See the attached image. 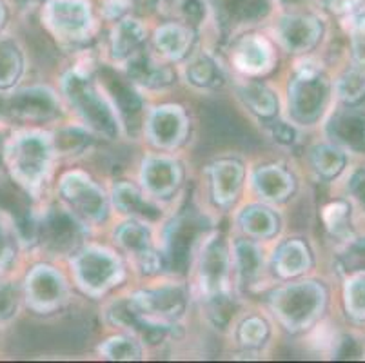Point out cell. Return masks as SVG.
<instances>
[{
  "instance_id": "1",
  "label": "cell",
  "mask_w": 365,
  "mask_h": 363,
  "mask_svg": "<svg viewBox=\"0 0 365 363\" xmlns=\"http://www.w3.org/2000/svg\"><path fill=\"white\" fill-rule=\"evenodd\" d=\"M9 156H11L13 169H16L19 176L33 182L42 171V168H38L42 158L46 162V148L41 144V140L26 136L13 144Z\"/></svg>"
},
{
  "instance_id": "2",
  "label": "cell",
  "mask_w": 365,
  "mask_h": 363,
  "mask_svg": "<svg viewBox=\"0 0 365 363\" xmlns=\"http://www.w3.org/2000/svg\"><path fill=\"white\" fill-rule=\"evenodd\" d=\"M334 138L354 151H365V113L345 109L331 122Z\"/></svg>"
},
{
  "instance_id": "3",
  "label": "cell",
  "mask_w": 365,
  "mask_h": 363,
  "mask_svg": "<svg viewBox=\"0 0 365 363\" xmlns=\"http://www.w3.org/2000/svg\"><path fill=\"white\" fill-rule=\"evenodd\" d=\"M53 98L48 93L26 91L16 95L13 100V113L24 118H48L55 111Z\"/></svg>"
},
{
  "instance_id": "4",
  "label": "cell",
  "mask_w": 365,
  "mask_h": 363,
  "mask_svg": "<svg viewBox=\"0 0 365 363\" xmlns=\"http://www.w3.org/2000/svg\"><path fill=\"white\" fill-rule=\"evenodd\" d=\"M144 304H148L149 311L158 312L164 316H175L178 315L177 311L182 309V295L180 291H162L148 295L144 300Z\"/></svg>"
},
{
  "instance_id": "5",
  "label": "cell",
  "mask_w": 365,
  "mask_h": 363,
  "mask_svg": "<svg viewBox=\"0 0 365 363\" xmlns=\"http://www.w3.org/2000/svg\"><path fill=\"white\" fill-rule=\"evenodd\" d=\"M340 89L341 98L347 100V102H356L361 96L365 95V73L360 69H351V71L345 73L340 78Z\"/></svg>"
},
{
  "instance_id": "6",
  "label": "cell",
  "mask_w": 365,
  "mask_h": 363,
  "mask_svg": "<svg viewBox=\"0 0 365 363\" xmlns=\"http://www.w3.org/2000/svg\"><path fill=\"white\" fill-rule=\"evenodd\" d=\"M345 302H347V309L354 318H365V275L356 276L349 282L347 291H345Z\"/></svg>"
},
{
  "instance_id": "7",
  "label": "cell",
  "mask_w": 365,
  "mask_h": 363,
  "mask_svg": "<svg viewBox=\"0 0 365 363\" xmlns=\"http://www.w3.org/2000/svg\"><path fill=\"white\" fill-rule=\"evenodd\" d=\"M133 69H135V75H137L144 84L158 86L164 84V82H169V73L165 71V69L158 68L157 64H153L148 56H140V58L135 60Z\"/></svg>"
},
{
  "instance_id": "8",
  "label": "cell",
  "mask_w": 365,
  "mask_h": 363,
  "mask_svg": "<svg viewBox=\"0 0 365 363\" xmlns=\"http://www.w3.org/2000/svg\"><path fill=\"white\" fill-rule=\"evenodd\" d=\"M314 165L325 176H334L344 168V155L334 148H320L314 155Z\"/></svg>"
},
{
  "instance_id": "9",
  "label": "cell",
  "mask_w": 365,
  "mask_h": 363,
  "mask_svg": "<svg viewBox=\"0 0 365 363\" xmlns=\"http://www.w3.org/2000/svg\"><path fill=\"white\" fill-rule=\"evenodd\" d=\"M21 69V60L13 49H0V86L6 88L16 78Z\"/></svg>"
},
{
  "instance_id": "10",
  "label": "cell",
  "mask_w": 365,
  "mask_h": 363,
  "mask_svg": "<svg viewBox=\"0 0 365 363\" xmlns=\"http://www.w3.org/2000/svg\"><path fill=\"white\" fill-rule=\"evenodd\" d=\"M325 222L334 232H341L347 227V205L338 202L325 209Z\"/></svg>"
},
{
  "instance_id": "11",
  "label": "cell",
  "mask_w": 365,
  "mask_h": 363,
  "mask_svg": "<svg viewBox=\"0 0 365 363\" xmlns=\"http://www.w3.org/2000/svg\"><path fill=\"white\" fill-rule=\"evenodd\" d=\"M345 267L349 271H365V240L356 242L345 255Z\"/></svg>"
},
{
  "instance_id": "12",
  "label": "cell",
  "mask_w": 365,
  "mask_h": 363,
  "mask_svg": "<svg viewBox=\"0 0 365 363\" xmlns=\"http://www.w3.org/2000/svg\"><path fill=\"white\" fill-rule=\"evenodd\" d=\"M353 49L358 62L365 64V16H358L353 26Z\"/></svg>"
},
{
  "instance_id": "13",
  "label": "cell",
  "mask_w": 365,
  "mask_h": 363,
  "mask_svg": "<svg viewBox=\"0 0 365 363\" xmlns=\"http://www.w3.org/2000/svg\"><path fill=\"white\" fill-rule=\"evenodd\" d=\"M16 311V291L9 285L0 287V319H6Z\"/></svg>"
},
{
  "instance_id": "14",
  "label": "cell",
  "mask_w": 365,
  "mask_h": 363,
  "mask_svg": "<svg viewBox=\"0 0 365 363\" xmlns=\"http://www.w3.org/2000/svg\"><path fill=\"white\" fill-rule=\"evenodd\" d=\"M11 256H13L11 240H9L8 232L4 231V227L0 225V271H4V267L9 264Z\"/></svg>"
},
{
  "instance_id": "15",
  "label": "cell",
  "mask_w": 365,
  "mask_h": 363,
  "mask_svg": "<svg viewBox=\"0 0 365 363\" xmlns=\"http://www.w3.org/2000/svg\"><path fill=\"white\" fill-rule=\"evenodd\" d=\"M351 189H353L354 196L361 202V205H365V171L356 173L351 180Z\"/></svg>"
},
{
  "instance_id": "16",
  "label": "cell",
  "mask_w": 365,
  "mask_h": 363,
  "mask_svg": "<svg viewBox=\"0 0 365 363\" xmlns=\"http://www.w3.org/2000/svg\"><path fill=\"white\" fill-rule=\"evenodd\" d=\"M0 24H2V9H0Z\"/></svg>"
}]
</instances>
